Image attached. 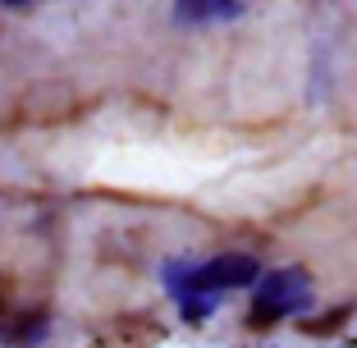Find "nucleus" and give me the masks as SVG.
<instances>
[{"instance_id":"f257e3e1","label":"nucleus","mask_w":357,"mask_h":348,"mask_svg":"<svg viewBox=\"0 0 357 348\" xmlns=\"http://www.w3.org/2000/svg\"><path fill=\"white\" fill-rule=\"evenodd\" d=\"M252 275H257V262H252V257L229 252V257L202 266V271L192 275V294H215V289H229V285H248ZM192 294H183V298H192Z\"/></svg>"},{"instance_id":"f03ea898","label":"nucleus","mask_w":357,"mask_h":348,"mask_svg":"<svg viewBox=\"0 0 357 348\" xmlns=\"http://www.w3.org/2000/svg\"><path fill=\"white\" fill-rule=\"evenodd\" d=\"M307 303V280L298 271H284V275H271L257 294V317H280V312H294V307Z\"/></svg>"},{"instance_id":"7ed1b4c3","label":"nucleus","mask_w":357,"mask_h":348,"mask_svg":"<svg viewBox=\"0 0 357 348\" xmlns=\"http://www.w3.org/2000/svg\"><path fill=\"white\" fill-rule=\"evenodd\" d=\"M215 14H220V19H234V5H183V10H178V19H215Z\"/></svg>"}]
</instances>
